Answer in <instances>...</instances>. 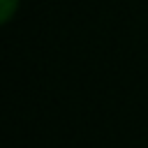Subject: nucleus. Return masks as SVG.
Returning <instances> with one entry per match:
<instances>
[{"mask_svg":"<svg viewBox=\"0 0 148 148\" xmlns=\"http://www.w3.org/2000/svg\"><path fill=\"white\" fill-rule=\"evenodd\" d=\"M16 12H18V0H0V21L2 23H9Z\"/></svg>","mask_w":148,"mask_h":148,"instance_id":"1","label":"nucleus"}]
</instances>
